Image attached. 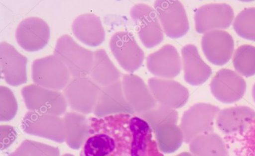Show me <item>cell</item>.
Listing matches in <instances>:
<instances>
[{
	"instance_id": "cell-1",
	"label": "cell",
	"mask_w": 255,
	"mask_h": 156,
	"mask_svg": "<svg viewBox=\"0 0 255 156\" xmlns=\"http://www.w3.org/2000/svg\"><path fill=\"white\" fill-rule=\"evenodd\" d=\"M131 115L91 118L80 156H164L148 123Z\"/></svg>"
},
{
	"instance_id": "cell-2",
	"label": "cell",
	"mask_w": 255,
	"mask_h": 156,
	"mask_svg": "<svg viewBox=\"0 0 255 156\" xmlns=\"http://www.w3.org/2000/svg\"><path fill=\"white\" fill-rule=\"evenodd\" d=\"M54 55L61 59L73 78L87 77L94 62V52L78 44L69 35L57 40Z\"/></svg>"
},
{
	"instance_id": "cell-3",
	"label": "cell",
	"mask_w": 255,
	"mask_h": 156,
	"mask_svg": "<svg viewBox=\"0 0 255 156\" xmlns=\"http://www.w3.org/2000/svg\"><path fill=\"white\" fill-rule=\"evenodd\" d=\"M21 95L30 111L56 116L64 115L67 112L68 104L59 91L31 84L22 88Z\"/></svg>"
},
{
	"instance_id": "cell-4",
	"label": "cell",
	"mask_w": 255,
	"mask_h": 156,
	"mask_svg": "<svg viewBox=\"0 0 255 156\" xmlns=\"http://www.w3.org/2000/svg\"><path fill=\"white\" fill-rule=\"evenodd\" d=\"M68 69L55 55L35 60L32 64V79L36 85L50 89H64L70 81Z\"/></svg>"
},
{
	"instance_id": "cell-5",
	"label": "cell",
	"mask_w": 255,
	"mask_h": 156,
	"mask_svg": "<svg viewBox=\"0 0 255 156\" xmlns=\"http://www.w3.org/2000/svg\"><path fill=\"white\" fill-rule=\"evenodd\" d=\"M219 111V107L209 103L196 104L185 111L180 125L184 142L190 144L195 138L213 132Z\"/></svg>"
},
{
	"instance_id": "cell-6",
	"label": "cell",
	"mask_w": 255,
	"mask_h": 156,
	"mask_svg": "<svg viewBox=\"0 0 255 156\" xmlns=\"http://www.w3.org/2000/svg\"><path fill=\"white\" fill-rule=\"evenodd\" d=\"M101 87L89 77L73 78L64 90L67 104L75 112L93 113Z\"/></svg>"
},
{
	"instance_id": "cell-7",
	"label": "cell",
	"mask_w": 255,
	"mask_h": 156,
	"mask_svg": "<svg viewBox=\"0 0 255 156\" xmlns=\"http://www.w3.org/2000/svg\"><path fill=\"white\" fill-rule=\"evenodd\" d=\"M21 128L29 135L44 138L58 143L66 142L64 119L59 116L28 111L21 121Z\"/></svg>"
},
{
	"instance_id": "cell-8",
	"label": "cell",
	"mask_w": 255,
	"mask_h": 156,
	"mask_svg": "<svg viewBox=\"0 0 255 156\" xmlns=\"http://www.w3.org/2000/svg\"><path fill=\"white\" fill-rule=\"evenodd\" d=\"M130 16L136 24L139 39L145 47L153 48L163 41V29L154 8L139 3L133 6Z\"/></svg>"
},
{
	"instance_id": "cell-9",
	"label": "cell",
	"mask_w": 255,
	"mask_h": 156,
	"mask_svg": "<svg viewBox=\"0 0 255 156\" xmlns=\"http://www.w3.org/2000/svg\"><path fill=\"white\" fill-rule=\"evenodd\" d=\"M154 9L163 31L171 39H179L189 30V21L184 6L176 0H158Z\"/></svg>"
},
{
	"instance_id": "cell-10",
	"label": "cell",
	"mask_w": 255,
	"mask_h": 156,
	"mask_svg": "<svg viewBox=\"0 0 255 156\" xmlns=\"http://www.w3.org/2000/svg\"><path fill=\"white\" fill-rule=\"evenodd\" d=\"M110 49L114 57L128 73H133L142 65L145 54L129 32L115 33L110 39Z\"/></svg>"
},
{
	"instance_id": "cell-11",
	"label": "cell",
	"mask_w": 255,
	"mask_h": 156,
	"mask_svg": "<svg viewBox=\"0 0 255 156\" xmlns=\"http://www.w3.org/2000/svg\"><path fill=\"white\" fill-rule=\"evenodd\" d=\"M16 39L18 45L25 51H40L50 41V26L41 18H26L18 24Z\"/></svg>"
},
{
	"instance_id": "cell-12",
	"label": "cell",
	"mask_w": 255,
	"mask_h": 156,
	"mask_svg": "<svg viewBox=\"0 0 255 156\" xmlns=\"http://www.w3.org/2000/svg\"><path fill=\"white\" fill-rule=\"evenodd\" d=\"M233 19L234 11L229 4H204L196 10L195 14L196 30L199 33H206L227 29L231 25Z\"/></svg>"
},
{
	"instance_id": "cell-13",
	"label": "cell",
	"mask_w": 255,
	"mask_h": 156,
	"mask_svg": "<svg viewBox=\"0 0 255 156\" xmlns=\"http://www.w3.org/2000/svg\"><path fill=\"white\" fill-rule=\"evenodd\" d=\"M212 94L220 102L230 104L240 100L247 91V82L233 70H220L210 85Z\"/></svg>"
},
{
	"instance_id": "cell-14",
	"label": "cell",
	"mask_w": 255,
	"mask_h": 156,
	"mask_svg": "<svg viewBox=\"0 0 255 156\" xmlns=\"http://www.w3.org/2000/svg\"><path fill=\"white\" fill-rule=\"evenodd\" d=\"M27 59L11 44L1 42L0 65L1 75L5 82L12 86H18L27 80Z\"/></svg>"
},
{
	"instance_id": "cell-15",
	"label": "cell",
	"mask_w": 255,
	"mask_h": 156,
	"mask_svg": "<svg viewBox=\"0 0 255 156\" xmlns=\"http://www.w3.org/2000/svg\"><path fill=\"white\" fill-rule=\"evenodd\" d=\"M95 117L102 118L120 114H135L124 95L122 82L118 81L101 87L93 111Z\"/></svg>"
},
{
	"instance_id": "cell-16",
	"label": "cell",
	"mask_w": 255,
	"mask_h": 156,
	"mask_svg": "<svg viewBox=\"0 0 255 156\" xmlns=\"http://www.w3.org/2000/svg\"><path fill=\"white\" fill-rule=\"evenodd\" d=\"M147 84L152 95L159 105L176 109L182 108L188 100V89L173 79L151 78Z\"/></svg>"
},
{
	"instance_id": "cell-17",
	"label": "cell",
	"mask_w": 255,
	"mask_h": 156,
	"mask_svg": "<svg viewBox=\"0 0 255 156\" xmlns=\"http://www.w3.org/2000/svg\"><path fill=\"white\" fill-rule=\"evenodd\" d=\"M201 47L206 58L212 64L225 65L233 56L234 40L230 33L224 30H213L204 33Z\"/></svg>"
},
{
	"instance_id": "cell-18",
	"label": "cell",
	"mask_w": 255,
	"mask_h": 156,
	"mask_svg": "<svg viewBox=\"0 0 255 156\" xmlns=\"http://www.w3.org/2000/svg\"><path fill=\"white\" fill-rule=\"evenodd\" d=\"M147 68L156 77L172 79L180 74L182 60L176 47L166 44L147 56Z\"/></svg>"
},
{
	"instance_id": "cell-19",
	"label": "cell",
	"mask_w": 255,
	"mask_h": 156,
	"mask_svg": "<svg viewBox=\"0 0 255 156\" xmlns=\"http://www.w3.org/2000/svg\"><path fill=\"white\" fill-rule=\"evenodd\" d=\"M122 84L126 99L136 114L150 111L157 105L148 86L139 76L124 75Z\"/></svg>"
},
{
	"instance_id": "cell-20",
	"label": "cell",
	"mask_w": 255,
	"mask_h": 156,
	"mask_svg": "<svg viewBox=\"0 0 255 156\" xmlns=\"http://www.w3.org/2000/svg\"><path fill=\"white\" fill-rule=\"evenodd\" d=\"M74 36L86 45L95 47L104 43L105 30L99 16L93 13L79 15L72 25Z\"/></svg>"
},
{
	"instance_id": "cell-21",
	"label": "cell",
	"mask_w": 255,
	"mask_h": 156,
	"mask_svg": "<svg viewBox=\"0 0 255 156\" xmlns=\"http://www.w3.org/2000/svg\"><path fill=\"white\" fill-rule=\"evenodd\" d=\"M184 79L192 85L205 82L212 75V70L199 55L197 47L193 44L184 46L182 49Z\"/></svg>"
},
{
	"instance_id": "cell-22",
	"label": "cell",
	"mask_w": 255,
	"mask_h": 156,
	"mask_svg": "<svg viewBox=\"0 0 255 156\" xmlns=\"http://www.w3.org/2000/svg\"><path fill=\"white\" fill-rule=\"evenodd\" d=\"M255 119V111L247 106L233 107L219 111L217 126L225 134H234Z\"/></svg>"
},
{
	"instance_id": "cell-23",
	"label": "cell",
	"mask_w": 255,
	"mask_h": 156,
	"mask_svg": "<svg viewBox=\"0 0 255 156\" xmlns=\"http://www.w3.org/2000/svg\"><path fill=\"white\" fill-rule=\"evenodd\" d=\"M63 119L65 125L66 143L71 149H81L90 134V120L84 114L75 111L66 113Z\"/></svg>"
},
{
	"instance_id": "cell-24",
	"label": "cell",
	"mask_w": 255,
	"mask_h": 156,
	"mask_svg": "<svg viewBox=\"0 0 255 156\" xmlns=\"http://www.w3.org/2000/svg\"><path fill=\"white\" fill-rule=\"evenodd\" d=\"M90 78L99 86H107L119 81L121 73L104 49L94 52V62Z\"/></svg>"
},
{
	"instance_id": "cell-25",
	"label": "cell",
	"mask_w": 255,
	"mask_h": 156,
	"mask_svg": "<svg viewBox=\"0 0 255 156\" xmlns=\"http://www.w3.org/2000/svg\"><path fill=\"white\" fill-rule=\"evenodd\" d=\"M190 151L196 156H229L222 138L213 133L195 138L190 143Z\"/></svg>"
},
{
	"instance_id": "cell-26",
	"label": "cell",
	"mask_w": 255,
	"mask_h": 156,
	"mask_svg": "<svg viewBox=\"0 0 255 156\" xmlns=\"http://www.w3.org/2000/svg\"><path fill=\"white\" fill-rule=\"evenodd\" d=\"M161 152L173 154L182 146L184 135L177 124H167L153 131Z\"/></svg>"
},
{
	"instance_id": "cell-27",
	"label": "cell",
	"mask_w": 255,
	"mask_h": 156,
	"mask_svg": "<svg viewBox=\"0 0 255 156\" xmlns=\"http://www.w3.org/2000/svg\"><path fill=\"white\" fill-rule=\"evenodd\" d=\"M139 117L148 123L153 132L162 125L177 124L179 120V114L176 110L161 105H156L153 109L139 114Z\"/></svg>"
},
{
	"instance_id": "cell-28",
	"label": "cell",
	"mask_w": 255,
	"mask_h": 156,
	"mask_svg": "<svg viewBox=\"0 0 255 156\" xmlns=\"http://www.w3.org/2000/svg\"><path fill=\"white\" fill-rule=\"evenodd\" d=\"M233 65L239 74L245 77L255 75V47L243 45L238 47L233 56Z\"/></svg>"
},
{
	"instance_id": "cell-29",
	"label": "cell",
	"mask_w": 255,
	"mask_h": 156,
	"mask_svg": "<svg viewBox=\"0 0 255 156\" xmlns=\"http://www.w3.org/2000/svg\"><path fill=\"white\" fill-rule=\"evenodd\" d=\"M233 27L243 39L255 41V7L242 10L236 18Z\"/></svg>"
},
{
	"instance_id": "cell-30",
	"label": "cell",
	"mask_w": 255,
	"mask_h": 156,
	"mask_svg": "<svg viewBox=\"0 0 255 156\" xmlns=\"http://www.w3.org/2000/svg\"><path fill=\"white\" fill-rule=\"evenodd\" d=\"M8 156H60V151L58 148L47 144L24 140L17 149Z\"/></svg>"
},
{
	"instance_id": "cell-31",
	"label": "cell",
	"mask_w": 255,
	"mask_h": 156,
	"mask_svg": "<svg viewBox=\"0 0 255 156\" xmlns=\"http://www.w3.org/2000/svg\"><path fill=\"white\" fill-rule=\"evenodd\" d=\"M0 121L8 122L12 120L18 111V104L13 91L7 87H0Z\"/></svg>"
},
{
	"instance_id": "cell-32",
	"label": "cell",
	"mask_w": 255,
	"mask_h": 156,
	"mask_svg": "<svg viewBox=\"0 0 255 156\" xmlns=\"http://www.w3.org/2000/svg\"><path fill=\"white\" fill-rule=\"evenodd\" d=\"M236 134L244 156H255V119Z\"/></svg>"
},
{
	"instance_id": "cell-33",
	"label": "cell",
	"mask_w": 255,
	"mask_h": 156,
	"mask_svg": "<svg viewBox=\"0 0 255 156\" xmlns=\"http://www.w3.org/2000/svg\"><path fill=\"white\" fill-rule=\"evenodd\" d=\"M1 151H4L14 142L16 139V132L13 127L10 125H1Z\"/></svg>"
},
{
	"instance_id": "cell-34",
	"label": "cell",
	"mask_w": 255,
	"mask_h": 156,
	"mask_svg": "<svg viewBox=\"0 0 255 156\" xmlns=\"http://www.w3.org/2000/svg\"><path fill=\"white\" fill-rule=\"evenodd\" d=\"M176 156H196L193 155V154H190V153L184 152L182 153V154H179Z\"/></svg>"
},
{
	"instance_id": "cell-35",
	"label": "cell",
	"mask_w": 255,
	"mask_h": 156,
	"mask_svg": "<svg viewBox=\"0 0 255 156\" xmlns=\"http://www.w3.org/2000/svg\"><path fill=\"white\" fill-rule=\"evenodd\" d=\"M253 98H254V100L255 102V84L254 85V86H253Z\"/></svg>"
},
{
	"instance_id": "cell-36",
	"label": "cell",
	"mask_w": 255,
	"mask_h": 156,
	"mask_svg": "<svg viewBox=\"0 0 255 156\" xmlns=\"http://www.w3.org/2000/svg\"><path fill=\"white\" fill-rule=\"evenodd\" d=\"M62 156H75L73 155V154H64V155H63Z\"/></svg>"
}]
</instances>
